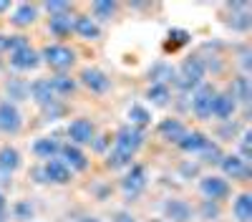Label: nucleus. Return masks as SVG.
I'll return each instance as SVG.
<instances>
[{"label":"nucleus","mask_w":252,"mask_h":222,"mask_svg":"<svg viewBox=\"0 0 252 222\" xmlns=\"http://www.w3.org/2000/svg\"><path fill=\"white\" fill-rule=\"evenodd\" d=\"M144 144V131L139 127H131V124H126L116 131V141H114V149L126 154V157H131L139 152V147Z\"/></svg>","instance_id":"nucleus-1"},{"label":"nucleus","mask_w":252,"mask_h":222,"mask_svg":"<svg viewBox=\"0 0 252 222\" xmlns=\"http://www.w3.org/2000/svg\"><path fill=\"white\" fill-rule=\"evenodd\" d=\"M202 78H204V63L202 58H187L182 68H179V89L189 91V89H197L202 86Z\"/></svg>","instance_id":"nucleus-2"},{"label":"nucleus","mask_w":252,"mask_h":222,"mask_svg":"<svg viewBox=\"0 0 252 222\" xmlns=\"http://www.w3.org/2000/svg\"><path fill=\"white\" fill-rule=\"evenodd\" d=\"M40 58L46 61V63L56 71H66L73 66L76 61V53L68 48V46H61V43H53V46H46L43 53H40Z\"/></svg>","instance_id":"nucleus-3"},{"label":"nucleus","mask_w":252,"mask_h":222,"mask_svg":"<svg viewBox=\"0 0 252 222\" xmlns=\"http://www.w3.org/2000/svg\"><path fill=\"white\" fill-rule=\"evenodd\" d=\"M94 134H96L94 121H89V119H76V121H71V124H68V139H71L73 147L91 144V141H94Z\"/></svg>","instance_id":"nucleus-4"},{"label":"nucleus","mask_w":252,"mask_h":222,"mask_svg":"<svg viewBox=\"0 0 252 222\" xmlns=\"http://www.w3.org/2000/svg\"><path fill=\"white\" fill-rule=\"evenodd\" d=\"M20 127H23V116H20L18 106L5 101V104H0V131L3 134H18Z\"/></svg>","instance_id":"nucleus-5"},{"label":"nucleus","mask_w":252,"mask_h":222,"mask_svg":"<svg viewBox=\"0 0 252 222\" xmlns=\"http://www.w3.org/2000/svg\"><path fill=\"white\" fill-rule=\"evenodd\" d=\"M215 89L212 86H197V91H194V96H192V109H194V114L199 116V119H209L212 116V101H215Z\"/></svg>","instance_id":"nucleus-6"},{"label":"nucleus","mask_w":252,"mask_h":222,"mask_svg":"<svg viewBox=\"0 0 252 222\" xmlns=\"http://www.w3.org/2000/svg\"><path fill=\"white\" fill-rule=\"evenodd\" d=\"M199 190H202V194L209 199V202H220V199H224L227 194H229V185H227V179L224 177H204L202 182H199Z\"/></svg>","instance_id":"nucleus-7"},{"label":"nucleus","mask_w":252,"mask_h":222,"mask_svg":"<svg viewBox=\"0 0 252 222\" xmlns=\"http://www.w3.org/2000/svg\"><path fill=\"white\" fill-rule=\"evenodd\" d=\"M144 187H146V169L141 164H131V169L121 179V190L129 197H136Z\"/></svg>","instance_id":"nucleus-8"},{"label":"nucleus","mask_w":252,"mask_h":222,"mask_svg":"<svg viewBox=\"0 0 252 222\" xmlns=\"http://www.w3.org/2000/svg\"><path fill=\"white\" fill-rule=\"evenodd\" d=\"M81 84L86 89H91L94 94H103V91L111 89V78L98 68H83L81 71Z\"/></svg>","instance_id":"nucleus-9"},{"label":"nucleus","mask_w":252,"mask_h":222,"mask_svg":"<svg viewBox=\"0 0 252 222\" xmlns=\"http://www.w3.org/2000/svg\"><path fill=\"white\" fill-rule=\"evenodd\" d=\"M40 63V53L33 51L31 46H23V48H18L10 53V66L18 68V71H31Z\"/></svg>","instance_id":"nucleus-10"},{"label":"nucleus","mask_w":252,"mask_h":222,"mask_svg":"<svg viewBox=\"0 0 252 222\" xmlns=\"http://www.w3.org/2000/svg\"><path fill=\"white\" fill-rule=\"evenodd\" d=\"M40 177L46 182H53V185H66V182H71V169L63 164V161L51 159L43 164V169H40Z\"/></svg>","instance_id":"nucleus-11"},{"label":"nucleus","mask_w":252,"mask_h":222,"mask_svg":"<svg viewBox=\"0 0 252 222\" xmlns=\"http://www.w3.org/2000/svg\"><path fill=\"white\" fill-rule=\"evenodd\" d=\"M61 161L66 164L71 172L76 169V172H81V169H86L89 167V159H86V154H83L78 147H73V144H61Z\"/></svg>","instance_id":"nucleus-12"},{"label":"nucleus","mask_w":252,"mask_h":222,"mask_svg":"<svg viewBox=\"0 0 252 222\" xmlns=\"http://www.w3.org/2000/svg\"><path fill=\"white\" fill-rule=\"evenodd\" d=\"M235 109H237V101L232 98V94H229V91L215 94V101H212V116L227 121L229 116L235 114Z\"/></svg>","instance_id":"nucleus-13"},{"label":"nucleus","mask_w":252,"mask_h":222,"mask_svg":"<svg viewBox=\"0 0 252 222\" xmlns=\"http://www.w3.org/2000/svg\"><path fill=\"white\" fill-rule=\"evenodd\" d=\"M222 172L232 179H247L250 177V164L242 157H222Z\"/></svg>","instance_id":"nucleus-14"},{"label":"nucleus","mask_w":252,"mask_h":222,"mask_svg":"<svg viewBox=\"0 0 252 222\" xmlns=\"http://www.w3.org/2000/svg\"><path fill=\"white\" fill-rule=\"evenodd\" d=\"M164 215L172 222H189L192 220V207H189L184 199H169L164 205Z\"/></svg>","instance_id":"nucleus-15"},{"label":"nucleus","mask_w":252,"mask_h":222,"mask_svg":"<svg viewBox=\"0 0 252 222\" xmlns=\"http://www.w3.org/2000/svg\"><path fill=\"white\" fill-rule=\"evenodd\" d=\"M207 141H209V139H207L202 131H184V136L177 141V147H179L182 152H187V154H192V152L199 154V152L207 147Z\"/></svg>","instance_id":"nucleus-16"},{"label":"nucleus","mask_w":252,"mask_h":222,"mask_svg":"<svg viewBox=\"0 0 252 222\" xmlns=\"http://www.w3.org/2000/svg\"><path fill=\"white\" fill-rule=\"evenodd\" d=\"M31 96L35 98V104H40V106L56 104V94H53V89H51V84H48V78L35 81V84L31 86Z\"/></svg>","instance_id":"nucleus-17"},{"label":"nucleus","mask_w":252,"mask_h":222,"mask_svg":"<svg viewBox=\"0 0 252 222\" xmlns=\"http://www.w3.org/2000/svg\"><path fill=\"white\" fill-rule=\"evenodd\" d=\"M73 31H76L81 38H86V40H96V38L101 35L98 26L94 23L89 15H76V18H73Z\"/></svg>","instance_id":"nucleus-18"},{"label":"nucleus","mask_w":252,"mask_h":222,"mask_svg":"<svg viewBox=\"0 0 252 222\" xmlns=\"http://www.w3.org/2000/svg\"><path fill=\"white\" fill-rule=\"evenodd\" d=\"M33 152H35L40 159L51 161V159H56V154L61 152V144H58V139H53V136H43V139H38L35 144H33Z\"/></svg>","instance_id":"nucleus-19"},{"label":"nucleus","mask_w":252,"mask_h":222,"mask_svg":"<svg viewBox=\"0 0 252 222\" xmlns=\"http://www.w3.org/2000/svg\"><path fill=\"white\" fill-rule=\"evenodd\" d=\"M35 15H38V8L35 5H31V3H20L18 8H15V13H13V26H18V28H26V26H31L33 20H35Z\"/></svg>","instance_id":"nucleus-20"},{"label":"nucleus","mask_w":252,"mask_h":222,"mask_svg":"<svg viewBox=\"0 0 252 222\" xmlns=\"http://www.w3.org/2000/svg\"><path fill=\"white\" fill-rule=\"evenodd\" d=\"M184 131H187V129H184V124H182L179 119H164L161 124H159V134H161L164 139L174 141V144L184 136Z\"/></svg>","instance_id":"nucleus-21"},{"label":"nucleus","mask_w":252,"mask_h":222,"mask_svg":"<svg viewBox=\"0 0 252 222\" xmlns=\"http://www.w3.org/2000/svg\"><path fill=\"white\" fill-rule=\"evenodd\" d=\"M18 167H20V152L15 147H3L0 149V169H3L5 174H10Z\"/></svg>","instance_id":"nucleus-22"},{"label":"nucleus","mask_w":252,"mask_h":222,"mask_svg":"<svg viewBox=\"0 0 252 222\" xmlns=\"http://www.w3.org/2000/svg\"><path fill=\"white\" fill-rule=\"evenodd\" d=\"M48 28H51V33H56V35H68L71 31H73V20H71V13H61V15H51V20H48Z\"/></svg>","instance_id":"nucleus-23"},{"label":"nucleus","mask_w":252,"mask_h":222,"mask_svg":"<svg viewBox=\"0 0 252 222\" xmlns=\"http://www.w3.org/2000/svg\"><path fill=\"white\" fill-rule=\"evenodd\" d=\"M48 84H51V89H53L56 96H68V94H73V89H76V81H73L71 76H66V73H58V76L48 78Z\"/></svg>","instance_id":"nucleus-24"},{"label":"nucleus","mask_w":252,"mask_h":222,"mask_svg":"<svg viewBox=\"0 0 252 222\" xmlns=\"http://www.w3.org/2000/svg\"><path fill=\"white\" fill-rule=\"evenodd\" d=\"M232 212H235V217L240 220V222H250L252 220V194H240L237 199H235V207H232Z\"/></svg>","instance_id":"nucleus-25"},{"label":"nucleus","mask_w":252,"mask_h":222,"mask_svg":"<svg viewBox=\"0 0 252 222\" xmlns=\"http://www.w3.org/2000/svg\"><path fill=\"white\" fill-rule=\"evenodd\" d=\"M146 96H149L152 104L164 106L166 101H169V86H166V84H152V86H149V91H146Z\"/></svg>","instance_id":"nucleus-26"},{"label":"nucleus","mask_w":252,"mask_h":222,"mask_svg":"<svg viewBox=\"0 0 252 222\" xmlns=\"http://www.w3.org/2000/svg\"><path fill=\"white\" fill-rule=\"evenodd\" d=\"M232 98L237 101H242V104H247L250 101V78H245V76H240V78H235V86H232Z\"/></svg>","instance_id":"nucleus-27"},{"label":"nucleus","mask_w":252,"mask_h":222,"mask_svg":"<svg viewBox=\"0 0 252 222\" xmlns=\"http://www.w3.org/2000/svg\"><path fill=\"white\" fill-rule=\"evenodd\" d=\"M23 46H28V40L23 35H0V51L13 53V51L23 48Z\"/></svg>","instance_id":"nucleus-28"},{"label":"nucleus","mask_w":252,"mask_h":222,"mask_svg":"<svg viewBox=\"0 0 252 222\" xmlns=\"http://www.w3.org/2000/svg\"><path fill=\"white\" fill-rule=\"evenodd\" d=\"M129 119H131V127H146V124L152 121L149 111L141 109V106H131V109H129Z\"/></svg>","instance_id":"nucleus-29"},{"label":"nucleus","mask_w":252,"mask_h":222,"mask_svg":"<svg viewBox=\"0 0 252 222\" xmlns=\"http://www.w3.org/2000/svg\"><path fill=\"white\" fill-rule=\"evenodd\" d=\"M116 10V3H111V0H101V3H94V13L98 20H109Z\"/></svg>","instance_id":"nucleus-30"},{"label":"nucleus","mask_w":252,"mask_h":222,"mask_svg":"<svg viewBox=\"0 0 252 222\" xmlns=\"http://www.w3.org/2000/svg\"><path fill=\"white\" fill-rule=\"evenodd\" d=\"M199 154H202V161H222V152H220L217 144H212V141H207V147Z\"/></svg>","instance_id":"nucleus-31"},{"label":"nucleus","mask_w":252,"mask_h":222,"mask_svg":"<svg viewBox=\"0 0 252 222\" xmlns=\"http://www.w3.org/2000/svg\"><path fill=\"white\" fill-rule=\"evenodd\" d=\"M46 10L51 13V15H61V13H71V3H46Z\"/></svg>","instance_id":"nucleus-32"},{"label":"nucleus","mask_w":252,"mask_h":222,"mask_svg":"<svg viewBox=\"0 0 252 222\" xmlns=\"http://www.w3.org/2000/svg\"><path fill=\"white\" fill-rule=\"evenodd\" d=\"M202 215H204L207 220L217 217V215H220V210H217V202H209V199H204V205H202Z\"/></svg>","instance_id":"nucleus-33"},{"label":"nucleus","mask_w":252,"mask_h":222,"mask_svg":"<svg viewBox=\"0 0 252 222\" xmlns=\"http://www.w3.org/2000/svg\"><path fill=\"white\" fill-rule=\"evenodd\" d=\"M247 157H250V131L242 134V159L247 161Z\"/></svg>","instance_id":"nucleus-34"},{"label":"nucleus","mask_w":252,"mask_h":222,"mask_svg":"<svg viewBox=\"0 0 252 222\" xmlns=\"http://www.w3.org/2000/svg\"><path fill=\"white\" fill-rule=\"evenodd\" d=\"M114 222H134V217H131V215H126V212H119Z\"/></svg>","instance_id":"nucleus-35"},{"label":"nucleus","mask_w":252,"mask_h":222,"mask_svg":"<svg viewBox=\"0 0 252 222\" xmlns=\"http://www.w3.org/2000/svg\"><path fill=\"white\" fill-rule=\"evenodd\" d=\"M5 220V197H3V192H0V222Z\"/></svg>","instance_id":"nucleus-36"},{"label":"nucleus","mask_w":252,"mask_h":222,"mask_svg":"<svg viewBox=\"0 0 252 222\" xmlns=\"http://www.w3.org/2000/svg\"><path fill=\"white\" fill-rule=\"evenodd\" d=\"M10 8V3H8V0H0V13H3V10H8Z\"/></svg>","instance_id":"nucleus-37"},{"label":"nucleus","mask_w":252,"mask_h":222,"mask_svg":"<svg viewBox=\"0 0 252 222\" xmlns=\"http://www.w3.org/2000/svg\"><path fill=\"white\" fill-rule=\"evenodd\" d=\"M81 222H98V220H94V217H86V220H81Z\"/></svg>","instance_id":"nucleus-38"}]
</instances>
